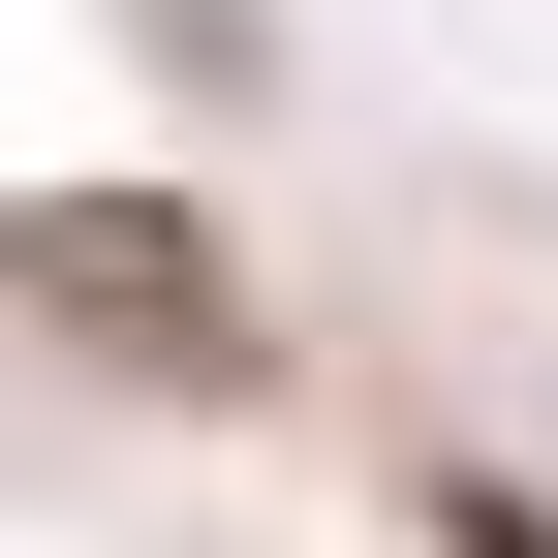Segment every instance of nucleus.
Segmentation results:
<instances>
[{"instance_id": "2", "label": "nucleus", "mask_w": 558, "mask_h": 558, "mask_svg": "<svg viewBox=\"0 0 558 558\" xmlns=\"http://www.w3.org/2000/svg\"><path fill=\"white\" fill-rule=\"evenodd\" d=\"M435 527H465V558H558V527H527V497H497V465H465V497H435Z\"/></svg>"}, {"instance_id": "1", "label": "nucleus", "mask_w": 558, "mask_h": 558, "mask_svg": "<svg viewBox=\"0 0 558 558\" xmlns=\"http://www.w3.org/2000/svg\"><path fill=\"white\" fill-rule=\"evenodd\" d=\"M0 279H32L62 341H124V373H186V403L248 373V279H218V218H156V186H32V218H0Z\"/></svg>"}]
</instances>
